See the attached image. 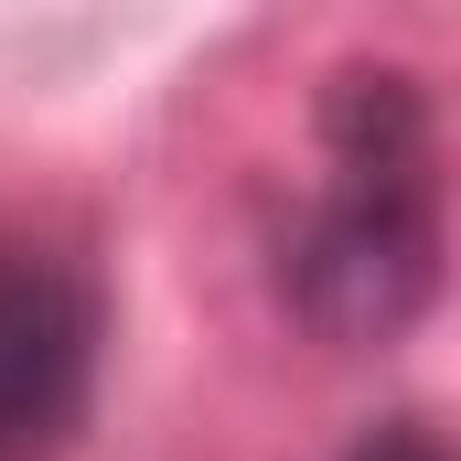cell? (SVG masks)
<instances>
[{
    "mask_svg": "<svg viewBox=\"0 0 461 461\" xmlns=\"http://www.w3.org/2000/svg\"><path fill=\"white\" fill-rule=\"evenodd\" d=\"M290 312L333 344H386L440 290V129L419 76L354 65L322 97V183L290 226Z\"/></svg>",
    "mask_w": 461,
    "mask_h": 461,
    "instance_id": "6da1fadb",
    "label": "cell"
},
{
    "mask_svg": "<svg viewBox=\"0 0 461 461\" xmlns=\"http://www.w3.org/2000/svg\"><path fill=\"white\" fill-rule=\"evenodd\" d=\"M97 386V290L76 258L0 236V461L54 451Z\"/></svg>",
    "mask_w": 461,
    "mask_h": 461,
    "instance_id": "7a4b0ae2",
    "label": "cell"
},
{
    "mask_svg": "<svg viewBox=\"0 0 461 461\" xmlns=\"http://www.w3.org/2000/svg\"><path fill=\"white\" fill-rule=\"evenodd\" d=\"M344 461H440V440H429L419 419H386V429H365Z\"/></svg>",
    "mask_w": 461,
    "mask_h": 461,
    "instance_id": "3957f363",
    "label": "cell"
}]
</instances>
